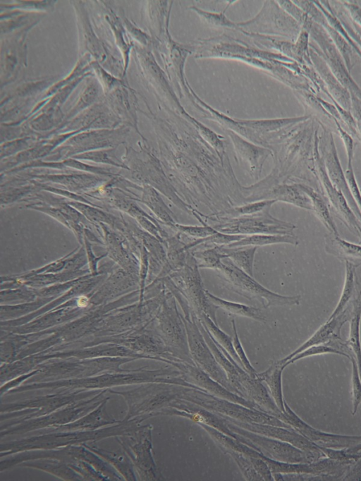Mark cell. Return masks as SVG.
<instances>
[{"label": "cell", "instance_id": "obj_1", "mask_svg": "<svg viewBox=\"0 0 361 481\" xmlns=\"http://www.w3.org/2000/svg\"><path fill=\"white\" fill-rule=\"evenodd\" d=\"M152 382L185 387L191 386L190 384L183 379L180 372L176 368V370L169 367L147 370L146 367H140L122 372L103 373L83 378L23 384L11 390L8 394L43 389L51 390H101L112 389V387L118 386Z\"/></svg>", "mask_w": 361, "mask_h": 481}, {"label": "cell", "instance_id": "obj_2", "mask_svg": "<svg viewBox=\"0 0 361 481\" xmlns=\"http://www.w3.org/2000/svg\"><path fill=\"white\" fill-rule=\"evenodd\" d=\"M141 418L88 431H57L1 444V458L37 449H52L94 443L105 438L134 435L142 427Z\"/></svg>", "mask_w": 361, "mask_h": 481}, {"label": "cell", "instance_id": "obj_3", "mask_svg": "<svg viewBox=\"0 0 361 481\" xmlns=\"http://www.w3.org/2000/svg\"><path fill=\"white\" fill-rule=\"evenodd\" d=\"M136 359L129 357H99L87 359L67 358L49 360L37 368V373L27 383H42L78 379L103 373L122 372L128 370L122 365ZM36 368V369H37Z\"/></svg>", "mask_w": 361, "mask_h": 481}, {"label": "cell", "instance_id": "obj_4", "mask_svg": "<svg viewBox=\"0 0 361 481\" xmlns=\"http://www.w3.org/2000/svg\"><path fill=\"white\" fill-rule=\"evenodd\" d=\"M101 390L59 389L56 393L1 404V430L31 418L50 414L73 403L94 396Z\"/></svg>", "mask_w": 361, "mask_h": 481}, {"label": "cell", "instance_id": "obj_5", "mask_svg": "<svg viewBox=\"0 0 361 481\" xmlns=\"http://www.w3.org/2000/svg\"><path fill=\"white\" fill-rule=\"evenodd\" d=\"M164 383H143L127 391L109 389V393L123 397L127 404V413L123 420L135 418L144 420L157 416L178 398L180 386Z\"/></svg>", "mask_w": 361, "mask_h": 481}, {"label": "cell", "instance_id": "obj_6", "mask_svg": "<svg viewBox=\"0 0 361 481\" xmlns=\"http://www.w3.org/2000/svg\"><path fill=\"white\" fill-rule=\"evenodd\" d=\"M177 398L185 400L214 413L243 422H255L293 429L279 418L264 411L212 395L204 391L183 386Z\"/></svg>", "mask_w": 361, "mask_h": 481}, {"label": "cell", "instance_id": "obj_7", "mask_svg": "<svg viewBox=\"0 0 361 481\" xmlns=\"http://www.w3.org/2000/svg\"><path fill=\"white\" fill-rule=\"evenodd\" d=\"M222 279L234 292L251 300L261 303L264 308L271 306H291L299 305V295L285 296L267 288L237 267L228 257H224L215 268Z\"/></svg>", "mask_w": 361, "mask_h": 481}, {"label": "cell", "instance_id": "obj_8", "mask_svg": "<svg viewBox=\"0 0 361 481\" xmlns=\"http://www.w3.org/2000/svg\"><path fill=\"white\" fill-rule=\"evenodd\" d=\"M179 305L184 312L182 319L187 334L190 355L194 363L225 388L238 394L206 342L199 327L197 315L188 301H181Z\"/></svg>", "mask_w": 361, "mask_h": 481}, {"label": "cell", "instance_id": "obj_9", "mask_svg": "<svg viewBox=\"0 0 361 481\" xmlns=\"http://www.w3.org/2000/svg\"><path fill=\"white\" fill-rule=\"evenodd\" d=\"M106 393H109V389H102L92 397L73 403L50 414L26 420L1 430V438L10 435H22L73 422L96 408L106 398Z\"/></svg>", "mask_w": 361, "mask_h": 481}, {"label": "cell", "instance_id": "obj_10", "mask_svg": "<svg viewBox=\"0 0 361 481\" xmlns=\"http://www.w3.org/2000/svg\"><path fill=\"white\" fill-rule=\"evenodd\" d=\"M221 418L235 439L269 458L291 463H310L320 458L290 443L248 431Z\"/></svg>", "mask_w": 361, "mask_h": 481}, {"label": "cell", "instance_id": "obj_11", "mask_svg": "<svg viewBox=\"0 0 361 481\" xmlns=\"http://www.w3.org/2000/svg\"><path fill=\"white\" fill-rule=\"evenodd\" d=\"M152 323L154 329L171 353L195 364L190 355L182 315L177 309L176 298L170 291L166 293L165 299Z\"/></svg>", "mask_w": 361, "mask_h": 481}, {"label": "cell", "instance_id": "obj_12", "mask_svg": "<svg viewBox=\"0 0 361 481\" xmlns=\"http://www.w3.org/2000/svg\"><path fill=\"white\" fill-rule=\"evenodd\" d=\"M198 269L195 259L188 252L185 265L171 272L169 276L186 298L197 317L204 312L217 323L216 318L217 308L207 296Z\"/></svg>", "mask_w": 361, "mask_h": 481}, {"label": "cell", "instance_id": "obj_13", "mask_svg": "<svg viewBox=\"0 0 361 481\" xmlns=\"http://www.w3.org/2000/svg\"><path fill=\"white\" fill-rule=\"evenodd\" d=\"M212 219H218L219 221L213 228L227 234L293 235L295 229V225L273 217L269 214V209L252 215Z\"/></svg>", "mask_w": 361, "mask_h": 481}, {"label": "cell", "instance_id": "obj_14", "mask_svg": "<svg viewBox=\"0 0 361 481\" xmlns=\"http://www.w3.org/2000/svg\"><path fill=\"white\" fill-rule=\"evenodd\" d=\"M312 156L310 170L322 187L324 197L328 200L332 211L361 240L360 222L352 211L344 195L333 185L329 178L319 152L317 131L314 134Z\"/></svg>", "mask_w": 361, "mask_h": 481}, {"label": "cell", "instance_id": "obj_15", "mask_svg": "<svg viewBox=\"0 0 361 481\" xmlns=\"http://www.w3.org/2000/svg\"><path fill=\"white\" fill-rule=\"evenodd\" d=\"M152 425H145L134 435L115 437L142 480H159L161 477L152 453Z\"/></svg>", "mask_w": 361, "mask_h": 481}, {"label": "cell", "instance_id": "obj_16", "mask_svg": "<svg viewBox=\"0 0 361 481\" xmlns=\"http://www.w3.org/2000/svg\"><path fill=\"white\" fill-rule=\"evenodd\" d=\"M310 35L319 48L310 44L323 59L333 75L338 82L349 92L350 96L361 101V89L351 78L344 60L334 45L326 31L319 24L312 23Z\"/></svg>", "mask_w": 361, "mask_h": 481}, {"label": "cell", "instance_id": "obj_17", "mask_svg": "<svg viewBox=\"0 0 361 481\" xmlns=\"http://www.w3.org/2000/svg\"><path fill=\"white\" fill-rule=\"evenodd\" d=\"M171 365L178 370L182 377L188 383L215 396L240 403L250 408L261 410L255 403L229 391L221 384L212 379L207 372L180 358H177Z\"/></svg>", "mask_w": 361, "mask_h": 481}, {"label": "cell", "instance_id": "obj_18", "mask_svg": "<svg viewBox=\"0 0 361 481\" xmlns=\"http://www.w3.org/2000/svg\"><path fill=\"white\" fill-rule=\"evenodd\" d=\"M319 149L330 181L344 195L350 207L361 224V212L351 195L338 157L333 135L324 127H323L322 134L319 138Z\"/></svg>", "mask_w": 361, "mask_h": 481}, {"label": "cell", "instance_id": "obj_19", "mask_svg": "<svg viewBox=\"0 0 361 481\" xmlns=\"http://www.w3.org/2000/svg\"><path fill=\"white\" fill-rule=\"evenodd\" d=\"M264 6L260 13L252 20L238 24L243 28L258 32L278 34L286 37H295L301 31V26L276 4Z\"/></svg>", "mask_w": 361, "mask_h": 481}, {"label": "cell", "instance_id": "obj_20", "mask_svg": "<svg viewBox=\"0 0 361 481\" xmlns=\"http://www.w3.org/2000/svg\"><path fill=\"white\" fill-rule=\"evenodd\" d=\"M285 411L280 420L290 425L295 430L319 446L325 448H345L361 443V436H344L326 433L307 425L301 420L284 401Z\"/></svg>", "mask_w": 361, "mask_h": 481}, {"label": "cell", "instance_id": "obj_21", "mask_svg": "<svg viewBox=\"0 0 361 481\" xmlns=\"http://www.w3.org/2000/svg\"><path fill=\"white\" fill-rule=\"evenodd\" d=\"M137 289H139V278L117 265L112 267L106 279L90 294V301L93 306H99Z\"/></svg>", "mask_w": 361, "mask_h": 481}, {"label": "cell", "instance_id": "obj_22", "mask_svg": "<svg viewBox=\"0 0 361 481\" xmlns=\"http://www.w3.org/2000/svg\"><path fill=\"white\" fill-rule=\"evenodd\" d=\"M221 417L241 428L290 443L302 451L317 455L319 458L325 456L319 446L307 439L294 429L255 422H243L224 416Z\"/></svg>", "mask_w": 361, "mask_h": 481}, {"label": "cell", "instance_id": "obj_23", "mask_svg": "<svg viewBox=\"0 0 361 481\" xmlns=\"http://www.w3.org/2000/svg\"><path fill=\"white\" fill-rule=\"evenodd\" d=\"M89 308L65 307L49 311L32 319L30 322L15 327H1V331L27 334L47 330L73 321L87 312Z\"/></svg>", "mask_w": 361, "mask_h": 481}, {"label": "cell", "instance_id": "obj_24", "mask_svg": "<svg viewBox=\"0 0 361 481\" xmlns=\"http://www.w3.org/2000/svg\"><path fill=\"white\" fill-rule=\"evenodd\" d=\"M352 304H348L340 315L332 319H327V321L322 325L310 338L290 354L280 360V361L283 363H286V362L290 360L293 356L310 346L325 343L336 339H341V327L343 324L350 320Z\"/></svg>", "mask_w": 361, "mask_h": 481}, {"label": "cell", "instance_id": "obj_25", "mask_svg": "<svg viewBox=\"0 0 361 481\" xmlns=\"http://www.w3.org/2000/svg\"><path fill=\"white\" fill-rule=\"evenodd\" d=\"M310 48L312 66L323 80L333 104H338L344 109L350 111L351 99L349 92L338 82L323 59L310 44Z\"/></svg>", "mask_w": 361, "mask_h": 481}, {"label": "cell", "instance_id": "obj_26", "mask_svg": "<svg viewBox=\"0 0 361 481\" xmlns=\"http://www.w3.org/2000/svg\"><path fill=\"white\" fill-rule=\"evenodd\" d=\"M109 398V396H106L96 408L79 419L66 425L46 429L43 432L95 430L121 422L122 420L114 418L106 411V404Z\"/></svg>", "mask_w": 361, "mask_h": 481}, {"label": "cell", "instance_id": "obj_27", "mask_svg": "<svg viewBox=\"0 0 361 481\" xmlns=\"http://www.w3.org/2000/svg\"><path fill=\"white\" fill-rule=\"evenodd\" d=\"M29 176L39 180V183H58L71 190L89 189L102 182H107L106 178L92 173L33 174Z\"/></svg>", "mask_w": 361, "mask_h": 481}, {"label": "cell", "instance_id": "obj_28", "mask_svg": "<svg viewBox=\"0 0 361 481\" xmlns=\"http://www.w3.org/2000/svg\"><path fill=\"white\" fill-rule=\"evenodd\" d=\"M92 444H85L83 446L112 465L125 480L135 481L138 480L135 475L133 463L123 448L116 451H109Z\"/></svg>", "mask_w": 361, "mask_h": 481}, {"label": "cell", "instance_id": "obj_29", "mask_svg": "<svg viewBox=\"0 0 361 481\" xmlns=\"http://www.w3.org/2000/svg\"><path fill=\"white\" fill-rule=\"evenodd\" d=\"M228 134L233 141L236 152L240 157L247 160L254 172L253 175L257 178L260 175L263 163L270 152L247 142L231 130H228Z\"/></svg>", "mask_w": 361, "mask_h": 481}, {"label": "cell", "instance_id": "obj_30", "mask_svg": "<svg viewBox=\"0 0 361 481\" xmlns=\"http://www.w3.org/2000/svg\"><path fill=\"white\" fill-rule=\"evenodd\" d=\"M18 465L42 470L63 480H83L82 477L67 463L55 458H39L23 462Z\"/></svg>", "mask_w": 361, "mask_h": 481}, {"label": "cell", "instance_id": "obj_31", "mask_svg": "<svg viewBox=\"0 0 361 481\" xmlns=\"http://www.w3.org/2000/svg\"><path fill=\"white\" fill-rule=\"evenodd\" d=\"M324 248L327 253L348 262L355 267L361 265V245L348 242L331 233L325 237Z\"/></svg>", "mask_w": 361, "mask_h": 481}, {"label": "cell", "instance_id": "obj_32", "mask_svg": "<svg viewBox=\"0 0 361 481\" xmlns=\"http://www.w3.org/2000/svg\"><path fill=\"white\" fill-rule=\"evenodd\" d=\"M262 199L282 201L302 209L312 210L311 200L300 188L299 183L279 185L265 195Z\"/></svg>", "mask_w": 361, "mask_h": 481}, {"label": "cell", "instance_id": "obj_33", "mask_svg": "<svg viewBox=\"0 0 361 481\" xmlns=\"http://www.w3.org/2000/svg\"><path fill=\"white\" fill-rule=\"evenodd\" d=\"M142 191L140 201L145 204L161 223L175 229L177 222L173 213L165 204L157 190L149 185H143Z\"/></svg>", "mask_w": 361, "mask_h": 481}, {"label": "cell", "instance_id": "obj_34", "mask_svg": "<svg viewBox=\"0 0 361 481\" xmlns=\"http://www.w3.org/2000/svg\"><path fill=\"white\" fill-rule=\"evenodd\" d=\"M286 366V363L278 360L273 363L264 372L257 373L256 375L259 380L267 384L271 398L283 413L285 411V400L282 391V372Z\"/></svg>", "mask_w": 361, "mask_h": 481}, {"label": "cell", "instance_id": "obj_35", "mask_svg": "<svg viewBox=\"0 0 361 481\" xmlns=\"http://www.w3.org/2000/svg\"><path fill=\"white\" fill-rule=\"evenodd\" d=\"M352 301V312L350 319V332L347 343L351 348L361 378V341L360 327L361 321V291L354 294Z\"/></svg>", "mask_w": 361, "mask_h": 481}, {"label": "cell", "instance_id": "obj_36", "mask_svg": "<svg viewBox=\"0 0 361 481\" xmlns=\"http://www.w3.org/2000/svg\"><path fill=\"white\" fill-rule=\"evenodd\" d=\"M206 294L208 299L217 308H221L233 315L248 317L259 322H265L267 321L266 315L263 313L262 310L258 308L220 298L207 289Z\"/></svg>", "mask_w": 361, "mask_h": 481}, {"label": "cell", "instance_id": "obj_37", "mask_svg": "<svg viewBox=\"0 0 361 481\" xmlns=\"http://www.w3.org/2000/svg\"><path fill=\"white\" fill-rule=\"evenodd\" d=\"M278 243H288L297 245L299 243L298 238L293 235H272L254 234L245 236L240 240L231 243L227 245H222L228 248L247 246H264Z\"/></svg>", "mask_w": 361, "mask_h": 481}, {"label": "cell", "instance_id": "obj_38", "mask_svg": "<svg viewBox=\"0 0 361 481\" xmlns=\"http://www.w3.org/2000/svg\"><path fill=\"white\" fill-rule=\"evenodd\" d=\"M197 317L206 327L211 337L222 353H228L242 367L240 360L237 355L233 345V337L224 332L219 327L217 323L214 322L207 314L202 312Z\"/></svg>", "mask_w": 361, "mask_h": 481}, {"label": "cell", "instance_id": "obj_39", "mask_svg": "<svg viewBox=\"0 0 361 481\" xmlns=\"http://www.w3.org/2000/svg\"><path fill=\"white\" fill-rule=\"evenodd\" d=\"M300 188L309 196L311 200L312 212L322 221L331 234L339 236L336 226L329 210L327 204L322 198L321 195L312 187L299 183Z\"/></svg>", "mask_w": 361, "mask_h": 481}, {"label": "cell", "instance_id": "obj_40", "mask_svg": "<svg viewBox=\"0 0 361 481\" xmlns=\"http://www.w3.org/2000/svg\"><path fill=\"white\" fill-rule=\"evenodd\" d=\"M28 167H49L54 169L71 168L104 177L116 176V174L111 172V169L90 166L72 159H68L61 162H33L20 166L19 170Z\"/></svg>", "mask_w": 361, "mask_h": 481}, {"label": "cell", "instance_id": "obj_41", "mask_svg": "<svg viewBox=\"0 0 361 481\" xmlns=\"http://www.w3.org/2000/svg\"><path fill=\"white\" fill-rule=\"evenodd\" d=\"M56 297L38 298L32 302L17 304H1V321L17 319L29 315L39 308Z\"/></svg>", "mask_w": 361, "mask_h": 481}, {"label": "cell", "instance_id": "obj_42", "mask_svg": "<svg viewBox=\"0 0 361 481\" xmlns=\"http://www.w3.org/2000/svg\"><path fill=\"white\" fill-rule=\"evenodd\" d=\"M219 250L226 255L233 262L245 272L253 276V266L255 253L257 249L256 246H247L234 248H228L222 245H218Z\"/></svg>", "mask_w": 361, "mask_h": 481}, {"label": "cell", "instance_id": "obj_43", "mask_svg": "<svg viewBox=\"0 0 361 481\" xmlns=\"http://www.w3.org/2000/svg\"><path fill=\"white\" fill-rule=\"evenodd\" d=\"M345 276L343 288L338 304L328 319H332L340 315L348 306L349 301H350L355 293L356 267L348 262H345Z\"/></svg>", "mask_w": 361, "mask_h": 481}, {"label": "cell", "instance_id": "obj_44", "mask_svg": "<svg viewBox=\"0 0 361 481\" xmlns=\"http://www.w3.org/2000/svg\"><path fill=\"white\" fill-rule=\"evenodd\" d=\"M37 298H38L35 288L26 286L4 289L1 291V304H17L32 302Z\"/></svg>", "mask_w": 361, "mask_h": 481}, {"label": "cell", "instance_id": "obj_45", "mask_svg": "<svg viewBox=\"0 0 361 481\" xmlns=\"http://www.w3.org/2000/svg\"><path fill=\"white\" fill-rule=\"evenodd\" d=\"M190 253L195 259L199 268L215 269L221 260L227 257L226 255L219 250L218 245L207 250L192 251Z\"/></svg>", "mask_w": 361, "mask_h": 481}, {"label": "cell", "instance_id": "obj_46", "mask_svg": "<svg viewBox=\"0 0 361 481\" xmlns=\"http://www.w3.org/2000/svg\"><path fill=\"white\" fill-rule=\"evenodd\" d=\"M335 5L334 7L331 6L334 15L341 23L350 37L361 50L360 27L352 20L345 9L343 10L341 7L337 6L336 4Z\"/></svg>", "mask_w": 361, "mask_h": 481}, {"label": "cell", "instance_id": "obj_47", "mask_svg": "<svg viewBox=\"0 0 361 481\" xmlns=\"http://www.w3.org/2000/svg\"><path fill=\"white\" fill-rule=\"evenodd\" d=\"M76 159L90 160L97 163H102L113 165L117 167L123 168L129 170L126 165L118 161L116 158L114 150L94 151L86 152L74 157Z\"/></svg>", "mask_w": 361, "mask_h": 481}, {"label": "cell", "instance_id": "obj_48", "mask_svg": "<svg viewBox=\"0 0 361 481\" xmlns=\"http://www.w3.org/2000/svg\"><path fill=\"white\" fill-rule=\"evenodd\" d=\"M224 453L228 454L233 459L246 480H263L245 455L235 451H225Z\"/></svg>", "mask_w": 361, "mask_h": 481}, {"label": "cell", "instance_id": "obj_49", "mask_svg": "<svg viewBox=\"0 0 361 481\" xmlns=\"http://www.w3.org/2000/svg\"><path fill=\"white\" fill-rule=\"evenodd\" d=\"M246 235L240 234H227L218 231L217 233L208 236L204 238H198L193 242L186 245V248H194L198 245L204 244H216V245H227L231 243L238 241L243 238Z\"/></svg>", "mask_w": 361, "mask_h": 481}, {"label": "cell", "instance_id": "obj_50", "mask_svg": "<svg viewBox=\"0 0 361 481\" xmlns=\"http://www.w3.org/2000/svg\"><path fill=\"white\" fill-rule=\"evenodd\" d=\"M68 465L82 477L83 480H110L109 477L99 472L91 464L82 460L75 459Z\"/></svg>", "mask_w": 361, "mask_h": 481}, {"label": "cell", "instance_id": "obj_51", "mask_svg": "<svg viewBox=\"0 0 361 481\" xmlns=\"http://www.w3.org/2000/svg\"><path fill=\"white\" fill-rule=\"evenodd\" d=\"M274 200H262L252 203H249L240 207L233 208L230 211V214L233 217L252 215L261 213L270 209L271 205L276 202Z\"/></svg>", "mask_w": 361, "mask_h": 481}, {"label": "cell", "instance_id": "obj_52", "mask_svg": "<svg viewBox=\"0 0 361 481\" xmlns=\"http://www.w3.org/2000/svg\"><path fill=\"white\" fill-rule=\"evenodd\" d=\"M203 226H191L176 224L175 229L179 232L187 236L198 238H204L218 232L213 226H208L204 222L201 217L198 218Z\"/></svg>", "mask_w": 361, "mask_h": 481}, {"label": "cell", "instance_id": "obj_53", "mask_svg": "<svg viewBox=\"0 0 361 481\" xmlns=\"http://www.w3.org/2000/svg\"><path fill=\"white\" fill-rule=\"evenodd\" d=\"M191 9L194 10L205 23L211 25L228 28H237L235 24L228 20L224 13H210L194 6Z\"/></svg>", "mask_w": 361, "mask_h": 481}, {"label": "cell", "instance_id": "obj_54", "mask_svg": "<svg viewBox=\"0 0 361 481\" xmlns=\"http://www.w3.org/2000/svg\"><path fill=\"white\" fill-rule=\"evenodd\" d=\"M231 324L233 332V345L237 355L240 360L242 367L252 377H256L257 372L251 365L240 341L234 319L231 320Z\"/></svg>", "mask_w": 361, "mask_h": 481}, {"label": "cell", "instance_id": "obj_55", "mask_svg": "<svg viewBox=\"0 0 361 481\" xmlns=\"http://www.w3.org/2000/svg\"><path fill=\"white\" fill-rule=\"evenodd\" d=\"M352 363V398L353 415H355L361 403V378L355 357L350 358Z\"/></svg>", "mask_w": 361, "mask_h": 481}, {"label": "cell", "instance_id": "obj_56", "mask_svg": "<svg viewBox=\"0 0 361 481\" xmlns=\"http://www.w3.org/2000/svg\"><path fill=\"white\" fill-rule=\"evenodd\" d=\"M71 253H68V255L63 256V257L54 261L52 262H50L44 266H42L39 268L35 269L30 270L29 272H25L22 274H18V276H29L31 275H35V274H51V273H59L64 271L66 264L67 263L68 259L69 256L71 255Z\"/></svg>", "mask_w": 361, "mask_h": 481}, {"label": "cell", "instance_id": "obj_57", "mask_svg": "<svg viewBox=\"0 0 361 481\" xmlns=\"http://www.w3.org/2000/svg\"><path fill=\"white\" fill-rule=\"evenodd\" d=\"M83 245L85 250L87 259L88 269L90 270V274L92 275H98L103 272L104 271H105L106 269H104L102 271L99 270L98 263L102 258L108 257L107 252H105L104 254L100 256H96L92 250L90 241L85 236V234Z\"/></svg>", "mask_w": 361, "mask_h": 481}, {"label": "cell", "instance_id": "obj_58", "mask_svg": "<svg viewBox=\"0 0 361 481\" xmlns=\"http://www.w3.org/2000/svg\"><path fill=\"white\" fill-rule=\"evenodd\" d=\"M37 191V189L35 187V185L33 184L32 185H27L25 187H22V188H14L13 190H10L7 191L6 193H1V205H8L10 203H12L18 200H20L22 197H23L25 195L27 194L31 193L32 191Z\"/></svg>", "mask_w": 361, "mask_h": 481}, {"label": "cell", "instance_id": "obj_59", "mask_svg": "<svg viewBox=\"0 0 361 481\" xmlns=\"http://www.w3.org/2000/svg\"><path fill=\"white\" fill-rule=\"evenodd\" d=\"M333 120L336 123L337 130L345 148V152L347 154V167L351 166H353V159L354 157L353 139L352 138L351 135L349 133H348L345 130H343L338 121H337L335 118H333Z\"/></svg>", "mask_w": 361, "mask_h": 481}, {"label": "cell", "instance_id": "obj_60", "mask_svg": "<svg viewBox=\"0 0 361 481\" xmlns=\"http://www.w3.org/2000/svg\"><path fill=\"white\" fill-rule=\"evenodd\" d=\"M345 175L350 188L351 195L361 212V192L357 185L353 166L347 167Z\"/></svg>", "mask_w": 361, "mask_h": 481}, {"label": "cell", "instance_id": "obj_61", "mask_svg": "<svg viewBox=\"0 0 361 481\" xmlns=\"http://www.w3.org/2000/svg\"><path fill=\"white\" fill-rule=\"evenodd\" d=\"M38 371L39 370L37 368L28 373L12 379L5 384L1 385V396H3L4 394H8L11 390L24 384L25 381H27L30 377L36 375Z\"/></svg>", "mask_w": 361, "mask_h": 481}, {"label": "cell", "instance_id": "obj_62", "mask_svg": "<svg viewBox=\"0 0 361 481\" xmlns=\"http://www.w3.org/2000/svg\"><path fill=\"white\" fill-rule=\"evenodd\" d=\"M257 473L262 477L263 480H274L272 474L265 461L262 458L254 456L247 457Z\"/></svg>", "mask_w": 361, "mask_h": 481}, {"label": "cell", "instance_id": "obj_63", "mask_svg": "<svg viewBox=\"0 0 361 481\" xmlns=\"http://www.w3.org/2000/svg\"><path fill=\"white\" fill-rule=\"evenodd\" d=\"M350 112L356 123V130L357 134V138L361 142V101L358 98L353 96H350Z\"/></svg>", "mask_w": 361, "mask_h": 481}, {"label": "cell", "instance_id": "obj_64", "mask_svg": "<svg viewBox=\"0 0 361 481\" xmlns=\"http://www.w3.org/2000/svg\"><path fill=\"white\" fill-rule=\"evenodd\" d=\"M352 20L361 28V8L351 1H340Z\"/></svg>", "mask_w": 361, "mask_h": 481}]
</instances>
